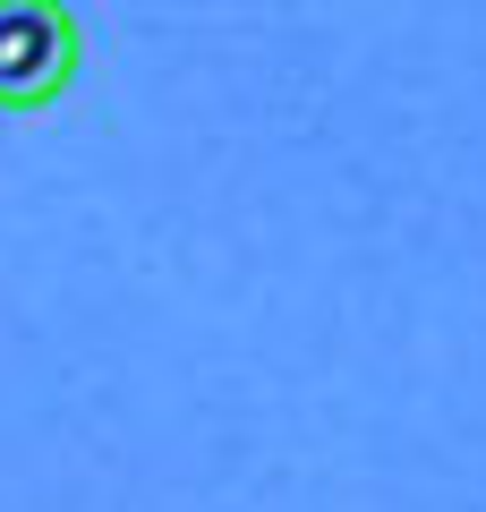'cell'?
<instances>
[{"instance_id":"obj_1","label":"cell","mask_w":486,"mask_h":512,"mask_svg":"<svg viewBox=\"0 0 486 512\" xmlns=\"http://www.w3.org/2000/svg\"><path fill=\"white\" fill-rule=\"evenodd\" d=\"M86 77V26L69 0H0V111L35 120Z\"/></svg>"}]
</instances>
